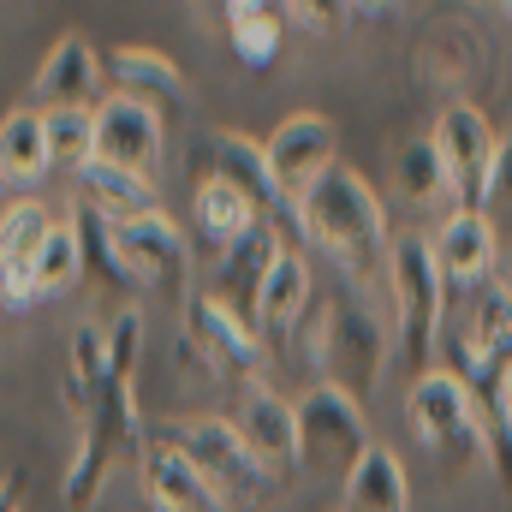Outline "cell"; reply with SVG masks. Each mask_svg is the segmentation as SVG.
Wrapping results in <instances>:
<instances>
[{
  "instance_id": "cell-1",
  "label": "cell",
  "mask_w": 512,
  "mask_h": 512,
  "mask_svg": "<svg viewBox=\"0 0 512 512\" xmlns=\"http://www.w3.org/2000/svg\"><path fill=\"white\" fill-rule=\"evenodd\" d=\"M292 221L298 233L316 245L322 256H334V268L346 274V286H376L387 274V209L376 197V185L358 173V167H328L298 203H292Z\"/></svg>"
},
{
  "instance_id": "cell-2",
  "label": "cell",
  "mask_w": 512,
  "mask_h": 512,
  "mask_svg": "<svg viewBox=\"0 0 512 512\" xmlns=\"http://www.w3.org/2000/svg\"><path fill=\"white\" fill-rule=\"evenodd\" d=\"M310 352L322 364V382L346 387L364 405L382 387V370H387V322L370 310V298L358 286H340L322 304V316L310 322Z\"/></svg>"
},
{
  "instance_id": "cell-3",
  "label": "cell",
  "mask_w": 512,
  "mask_h": 512,
  "mask_svg": "<svg viewBox=\"0 0 512 512\" xmlns=\"http://www.w3.org/2000/svg\"><path fill=\"white\" fill-rule=\"evenodd\" d=\"M387 298H393V340H399V358L429 376L435 370V340H441V322H447V274L435 262V245L423 233H405L393 239L387 256Z\"/></svg>"
},
{
  "instance_id": "cell-4",
  "label": "cell",
  "mask_w": 512,
  "mask_h": 512,
  "mask_svg": "<svg viewBox=\"0 0 512 512\" xmlns=\"http://www.w3.org/2000/svg\"><path fill=\"white\" fill-rule=\"evenodd\" d=\"M411 429L429 453H441L447 465H483V399L471 393L465 376L453 370H429L405 393Z\"/></svg>"
},
{
  "instance_id": "cell-5",
  "label": "cell",
  "mask_w": 512,
  "mask_h": 512,
  "mask_svg": "<svg viewBox=\"0 0 512 512\" xmlns=\"http://www.w3.org/2000/svg\"><path fill=\"white\" fill-rule=\"evenodd\" d=\"M161 441H173L203 471V483L221 501H262L268 483H274V471L245 447V435L233 429V417H179Z\"/></svg>"
},
{
  "instance_id": "cell-6",
  "label": "cell",
  "mask_w": 512,
  "mask_h": 512,
  "mask_svg": "<svg viewBox=\"0 0 512 512\" xmlns=\"http://www.w3.org/2000/svg\"><path fill=\"white\" fill-rule=\"evenodd\" d=\"M364 453H370V423H364V405H358L346 387L316 382L304 399H298V459H304V471H322V477H352Z\"/></svg>"
},
{
  "instance_id": "cell-7",
  "label": "cell",
  "mask_w": 512,
  "mask_h": 512,
  "mask_svg": "<svg viewBox=\"0 0 512 512\" xmlns=\"http://www.w3.org/2000/svg\"><path fill=\"white\" fill-rule=\"evenodd\" d=\"M84 435H78V453H72V471H66V507L84 512L96 501V489H102V477H108V465H114V453L137 441V405H131V382L120 376H108V382L96 387L90 399H84Z\"/></svg>"
},
{
  "instance_id": "cell-8",
  "label": "cell",
  "mask_w": 512,
  "mask_h": 512,
  "mask_svg": "<svg viewBox=\"0 0 512 512\" xmlns=\"http://www.w3.org/2000/svg\"><path fill=\"white\" fill-rule=\"evenodd\" d=\"M435 149H441V161L453 173V203L459 209H489L495 155H501V131L489 126V114L471 108V102H453L435 120Z\"/></svg>"
},
{
  "instance_id": "cell-9",
  "label": "cell",
  "mask_w": 512,
  "mask_h": 512,
  "mask_svg": "<svg viewBox=\"0 0 512 512\" xmlns=\"http://www.w3.org/2000/svg\"><path fill=\"white\" fill-rule=\"evenodd\" d=\"M185 346L203 358L209 376H227V382L251 387L262 370V340H256V322L233 316L227 304H215L209 292H197L185 304Z\"/></svg>"
},
{
  "instance_id": "cell-10",
  "label": "cell",
  "mask_w": 512,
  "mask_h": 512,
  "mask_svg": "<svg viewBox=\"0 0 512 512\" xmlns=\"http://www.w3.org/2000/svg\"><path fill=\"white\" fill-rule=\"evenodd\" d=\"M262 149H268V167H274V179H280V197H286V203H298V197H304V191H310L334 161H340L334 120H328V114H310V108L286 114Z\"/></svg>"
},
{
  "instance_id": "cell-11",
  "label": "cell",
  "mask_w": 512,
  "mask_h": 512,
  "mask_svg": "<svg viewBox=\"0 0 512 512\" xmlns=\"http://www.w3.org/2000/svg\"><path fill=\"white\" fill-rule=\"evenodd\" d=\"M120 256L137 274V286L161 292V298H179L185 292V274H191V245H185V227L161 209L137 215V221H120Z\"/></svg>"
},
{
  "instance_id": "cell-12",
  "label": "cell",
  "mask_w": 512,
  "mask_h": 512,
  "mask_svg": "<svg viewBox=\"0 0 512 512\" xmlns=\"http://www.w3.org/2000/svg\"><path fill=\"white\" fill-rule=\"evenodd\" d=\"M161 149H167V131H161V114H155V108L131 102L120 90L96 102V161L126 167L137 179H155Z\"/></svg>"
},
{
  "instance_id": "cell-13",
  "label": "cell",
  "mask_w": 512,
  "mask_h": 512,
  "mask_svg": "<svg viewBox=\"0 0 512 512\" xmlns=\"http://www.w3.org/2000/svg\"><path fill=\"white\" fill-rule=\"evenodd\" d=\"M48 233H54V209L36 203V197L12 203L0 215V298L12 310L36 304V256L48 245Z\"/></svg>"
},
{
  "instance_id": "cell-14",
  "label": "cell",
  "mask_w": 512,
  "mask_h": 512,
  "mask_svg": "<svg viewBox=\"0 0 512 512\" xmlns=\"http://www.w3.org/2000/svg\"><path fill=\"white\" fill-rule=\"evenodd\" d=\"M233 429L245 435V447H251L274 477L304 465V459H298V405L280 399L274 387H262V382L239 387V417H233Z\"/></svg>"
},
{
  "instance_id": "cell-15",
  "label": "cell",
  "mask_w": 512,
  "mask_h": 512,
  "mask_svg": "<svg viewBox=\"0 0 512 512\" xmlns=\"http://www.w3.org/2000/svg\"><path fill=\"white\" fill-rule=\"evenodd\" d=\"M280 227L262 215V221H251V233L245 239H233L227 251H221V268H215V286H209V298L215 304H227L233 316H245V322H256V292H262V280H268V268L280 262Z\"/></svg>"
},
{
  "instance_id": "cell-16",
  "label": "cell",
  "mask_w": 512,
  "mask_h": 512,
  "mask_svg": "<svg viewBox=\"0 0 512 512\" xmlns=\"http://www.w3.org/2000/svg\"><path fill=\"white\" fill-rule=\"evenodd\" d=\"M429 245H435V262H441L447 286H465V292L495 286V256H501V239H495V221H489L483 209H453Z\"/></svg>"
},
{
  "instance_id": "cell-17",
  "label": "cell",
  "mask_w": 512,
  "mask_h": 512,
  "mask_svg": "<svg viewBox=\"0 0 512 512\" xmlns=\"http://www.w3.org/2000/svg\"><path fill=\"white\" fill-rule=\"evenodd\" d=\"M203 149H209V179H227L233 191H245L256 203V215H268V221H280V209H292L286 197H280V179H274V167H268V149L245 137V131H209L203 137Z\"/></svg>"
},
{
  "instance_id": "cell-18",
  "label": "cell",
  "mask_w": 512,
  "mask_h": 512,
  "mask_svg": "<svg viewBox=\"0 0 512 512\" xmlns=\"http://www.w3.org/2000/svg\"><path fill=\"white\" fill-rule=\"evenodd\" d=\"M137 477H143V495H149L155 512H221L227 507L173 441H149L143 459H137Z\"/></svg>"
},
{
  "instance_id": "cell-19",
  "label": "cell",
  "mask_w": 512,
  "mask_h": 512,
  "mask_svg": "<svg viewBox=\"0 0 512 512\" xmlns=\"http://www.w3.org/2000/svg\"><path fill=\"white\" fill-rule=\"evenodd\" d=\"M36 102H42V114H54V108H96L102 102V60H96V48L84 36H60L42 54Z\"/></svg>"
},
{
  "instance_id": "cell-20",
  "label": "cell",
  "mask_w": 512,
  "mask_h": 512,
  "mask_svg": "<svg viewBox=\"0 0 512 512\" xmlns=\"http://www.w3.org/2000/svg\"><path fill=\"white\" fill-rule=\"evenodd\" d=\"M108 78H114V90H120V96L143 102V108H155V114L185 108V72H179L167 54L143 48V42H126V48H114V54H108Z\"/></svg>"
},
{
  "instance_id": "cell-21",
  "label": "cell",
  "mask_w": 512,
  "mask_h": 512,
  "mask_svg": "<svg viewBox=\"0 0 512 512\" xmlns=\"http://www.w3.org/2000/svg\"><path fill=\"white\" fill-rule=\"evenodd\" d=\"M310 292H316L310 256L280 251V262L268 268V280H262V292H256V328H262V334H292V328L304 322V310H310Z\"/></svg>"
},
{
  "instance_id": "cell-22",
  "label": "cell",
  "mask_w": 512,
  "mask_h": 512,
  "mask_svg": "<svg viewBox=\"0 0 512 512\" xmlns=\"http://www.w3.org/2000/svg\"><path fill=\"white\" fill-rule=\"evenodd\" d=\"M72 179H78V203H84V209H96V215H108L114 227H120V221H137V215H149V209H155V185H149V179H137V173H126V167L90 161V167H78Z\"/></svg>"
},
{
  "instance_id": "cell-23",
  "label": "cell",
  "mask_w": 512,
  "mask_h": 512,
  "mask_svg": "<svg viewBox=\"0 0 512 512\" xmlns=\"http://www.w3.org/2000/svg\"><path fill=\"white\" fill-rule=\"evenodd\" d=\"M191 215H197V239H209V245H233V239H245L251 233V221H262L256 215V203L245 197V191H233L227 179H197V191H191Z\"/></svg>"
},
{
  "instance_id": "cell-24",
  "label": "cell",
  "mask_w": 512,
  "mask_h": 512,
  "mask_svg": "<svg viewBox=\"0 0 512 512\" xmlns=\"http://www.w3.org/2000/svg\"><path fill=\"white\" fill-rule=\"evenodd\" d=\"M346 512H411V477L387 447H370L346 477Z\"/></svg>"
},
{
  "instance_id": "cell-25",
  "label": "cell",
  "mask_w": 512,
  "mask_h": 512,
  "mask_svg": "<svg viewBox=\"0 0 512 512\" xmlns=\"http://www.w3.org/2000/svg\"><path fill=\"white\" fill-rule=\"evenodd\" d=\"M48 126H42V108H18L0 120V173L12 185H36L48 173Z\"/></svg>"
},
{
  "instance_id": "cell-26",
  "label": "cell",
  "mask_w": 512,
  "mask_h": 512,
  "mask_svg": "<svg viewBox=\"0 0 512 512\" xmlns=\"http://www.w3.org/2000/svg\"><path fill=\"white\" fill-rule=\"evenodd\" d=\"M72 227H78V251H84V274H96L102 286H114V292H143L137 286V274L126 268V256H120V233H114V221L108 215H96V209H72Z\"/></svg>"
},
{
  "instance_id": "cell-27",
  "label": "cell",
  "mask_w": 512,
  "mask_h": 512,
  "mask_svg": "<svg viewBox=\"0 0 512 512\" xmlns=\"http://www.w3.org/2000/svg\"><path fill=\"white\" fill-rule=\"evenodd\" d=\"M227 36H233V54L262 72V66L280 60L286 12H280V6H256V0H233V6H227Z\"/></svg>"
},
{
  "instance_id": "cell-28",
  "label": "cell",
  "mask_w": 512,
  "mask_h": 512,
  "mask_svg": "<svg viewBox=\"0 0 512 512\" xmlns=\"http://www.w3.org/2000/svg\"><path fill=\"white\" fill-rule=\"evenodd\" d=\"M399 191H405L417 209H435V203L453 197V173H447V161H441V149H435V131L405 143V155H399Z\"/></svg>"
},
{
  "instance_id": "cell-29",
  "label": "cell",
  "mask_w": 512,
  "mask_h": 512,
  "mask_svg": "<svg viewBox=\"0 0 512 512\" xmlns=\"http://www.w3.org/2000/svg\"><path fill=\"white\" fill-rule=\"evenodd\" d=\"M78 274H84L78 227H72V215H60L54 233H48V245H42V256H36V298H60V292H72Z\"/></svg>"
},
{
  "instance_id": "cell-30",
  "label": "cell",
  "mask_w": 512,
  "mask_h": 512,
  "mask_svg": "<svg viewBox=\"0 0 512 512\" xmlns=\"http://www.w3.org/2000/svg\"><path fill=\"white\" fill-rule=\"evenodd\" d=\"M48 126V161L54 167H90L96 161V108H54L42 114Z\"/></svg>"
},
{
  "instance_id": "cell-31",
  "label": "cell",
  "mask_w": 512,
  "mask_h": 512,
  "mask_svg": "<svg viewBox=\"0 0 512 512\" xmlns=\"http://www.w3.org/2000/svg\"><path fill=\"white\" fill-rule=\"evenodd\" d=\"M483 399V465L495 471V483L512 495V417L501 393H477Z\"/></svg>"
},
{
  "instance_id": "cell-32",
  "label": "cell",
  "mask_w": 512,
  "mask_h": 512,
  "mask_svg": "<svg viewBox=\"0 0 512 512\" xmlns=\"http://www.w3.org/2000/svg\"><path fill=\"white\" fill-rule=\"evenodd\" d=\"M137 358H143V316H137V310H120L114 328H108V376L131 382Z\"/></svg>"
},
{
  "instance_id": "cell-33",
  "label": "cell",
  "mask_w": 512,
  "mask_h": 512,
  "mask_svg": "<svg viewBox=\"0 0 512 512\" xmlns=\"http://www.w3.org/2000/svg\"><path fill=\"white\" fill-rule=\"evenodd\" d=\"M489 203H512V131L501 137V155H495V191Z\"/></svg>"
},
{
  "instance_id": "cell-34",
  "label": "cell",
  "mask_w": 512,
  "mask_h": 512,
  "mask_svg": "<svg viewBox=\"0 0 512 512\" xmlns=\"http://www.w3.org/2000/svg\"><path fill=\"white\" fill-rule=\"evenodd\" d=\"M18 495H24V477H6L0 483V512H18Z\"/></svg>"
},
{
  "instance_id": "cell-35",
  "label": "cell",
  "mask_w": 512,
  "mask_h": 512,
  "mask_svg": "<svg viewBox=\"0 0 512 512\" xmlns=\"http://www.w3.org/2000/svg\"><path fill=\"white\" fill-rule=\"evenodd\" d=\"M6 209H12V179L0 173V215H6Z\"/></svg>"
},
{
  "instance_id": "cell-36",
  "label": "cell",
  "mask_w": 512,
  "mask_h": 512,
  "mask_svg": "<svg viewBox=\"0 0 512 512\" xmlns=\"http://www.w3.org/2000/svg\"><path fill=\"white\" fill-rule=\"evenodd\" d=\"M501 405H507V417H512V370H507V382H501Z\"/></svg>"
},
{
  "instance_id": "cell-37",
  "label": "cell",
  "mask_w": 512,
  "mask_h": 512,
  "mask_svg": "<svg viewBox=\"0 0 512 512\" xmlns=\"http://www.w3.org/2000/svg\"><path fill=\"white\" fill-rule=\"evenodd\" d=\"M501 292H507V304H512V274H501Z\"/></svg>"
},
{
  "instance_id": "cell-38",
  "label": "cell",
  "mask_w": 512,
  "mask_h": 512,
  "mask_svg": "<svg viewBox=\"0 0 512 512\" xmlns=\"http://www.w3.org/2000/svg\"><path fill=\"white\" fill-rule=\"evenodd\" d=\"M507 18H512V6H507Z\"/></svg>"
}]
</instances>
